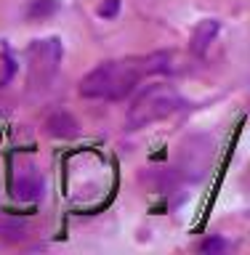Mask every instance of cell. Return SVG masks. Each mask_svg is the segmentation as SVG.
<instances>
[{
  "instance_id": "10",
  "label": "cell",
  "mask_w": 250,
  "mask_h": 255,
  "mask_svg": "<svg viewBox=\"0 0 250 255\" xmlns=\"http://www.w3.org/2000/svg\"><path fill=\"white\" fill-rule=\"evenodd\" d=\"M16 75V61L8 53H0V88H5Z\"/></svg>"
},
{
  "instance_id": "7",
  "label": "cell",
  "mask_w": 250,
  "mask_h": 255,
  "mask_svg": "<svg viewBox=\"0 0 250 255\" xmlns=\"http://www.w3.org/2000/svg\"><path fill=\"white\" fill-rule=\"evenodd\" d=\"M45 128L53 138H75L77 135V123L72 120V115H67V112H53V115L45 120Z\"/></svg>"
},
{
  "instance_id": "5",
  "label": "cell",
  "mask_w": 250,
  "mask_h": 255,
  "mask_svg": "<svg viewBox=\"0 0 250 255\" xmlns=\"http://www.w3.org/2000/svg\"><path fill=\"white\" fill-rule=\"evenodd\" d=\"M11 191H13L16 199H21V202H35V199L43 197L45 181H43V175L37 173L35 165H27V167H19V170L13 173Z\"/></svg>"
},
{
  "instance_id": "4",
  "label": "cell",
  "mask_w": 250,
  "mask_h": 255,
  "mask_svg": "<svg viewBox=\"0 0 250 255\" xmlns=\"http://www.w3.org/2000/svg\"><path fill=\"white\" fill-rule=\"evenodd\" d=\"M61 56H64V48L56 37H45V40H37V43L29 45L27 51V59H29V69L32 75H40V80H48L56 75L61 64Z\"/></svg>"
},
{
  "instance_id": "12",
  "label": "cell",
  "mask_w": 250,
  "mask_h": 255,
  "mask_svg": "<svg viewBox=\"0 0 250 255\" xmlns=\"http://www.w3.org/2000/svg\"><path fill=\"white\" fill-rule=\"evenodd\" d=\"M117 13H120V0H104V3L99 5L101 19H115Z\"/></svg>"
},
{
  "instance_id": "11",
  "label": "cell",
  "mask_w": 250,
  "mask_h": 255,
  "mask_svg": "<svg viewBox=\"0 0 250 255\" xmlns=\"http://www.w3.org/2000/svg\"><path fill=\"white\" fill-rule=\"evenodd\" d=\"M224 250H229V242H224V239L219 237H211V239H205V242H200V253H224Z\"/></svg>"
},
{
  "instance_id": "3",
  "label": "cell",
  "mask_w": 250,
  "mask_h": 255,
  "mask_svg": "<svg viewBox=\"0 0 250 255\" xmlns=\"http://www.w3.org/2000/svg\"><path fill=\"white\" fill-rule=\"evenodd\" d=\"M213 146L216 143L211 135H192L179 151L176 173L187 181H203L213 162Z\"/></svg>"
},
{
  "instance_id": "8",
  "label": "cell",
  "mask_w": 250,
  "mask_h": 255,
  "mask_svg": "<svg viewBox=\"0 0 250 255\" xmlns=\"http://www.w3.org/2000/svg\"><path fill=\"white\" fill-rule=\"evenodd\" d=\"M56 0H32L29 3V8H27V19H45V16H51L53 11H56Z\"/></svg>"
},
{
  "instance_id": "2",
  "label": "cell",
  "mask_w": 250,
  "mask_h": 255,
  "mask_svg": "<svg viewBox=\"0 0 250 255\" xmlns=\"http://www.w3.org/2000/svg\"><path fill=\"white\" fill-rule=\"evenodd\" d=\"M184 107L181 93L173 85H149L133 99L131 109H128V128L139 130V128H149L168 120L171 115H176Z\"/></svg>"
},
{
  "instance_id": "6",
  "label": "cell",
  "mask_w": 250,
  "mask_h": 255,
  "mask_svg": "<svg viewBox=\"0 0 250 255\" xmlns=\"http://www.w3.org/2000/svg\"><path fill=\"white\" fill-rule=\"evenodd\" d=\"M216 35H219V21L216 19H203L195 27V32H192V37H189V51L195 56H205L211 43L216 40Z\"/></svg>"
},
{
  "instance_id": "1",
  "label": "cell",
  "mask_w": 250,
  "mask_h": 255,
  "mask_svg": "<svg viewBox=\"0 0 250 255\" xmlns=\"http://www.w3.org/2000/svg\"><path fill=\"white\" fill-rule=\"evenodd\" d=\"M173 53L157 51L144 59H128V61H104L96 69L80 80V96L83 99H104V101H120L133 88L139 85L141 77L171 72Z\"/></svg>"
},
{
  "instance_id": "9",
  "label": "cell",
  "mask_w": 250,
  "mask_h": 255,
  "mask_svg": "<svg viewBox=\"0 0 250 255\" xmlns=\"http://www.w3.org/2000/svg\"><path fill=\"white\" fill-rule=\"evenodd\" d=\"M0 234H3L8 242H19L27 234V226L21 221H0Z\"/></svg>"
}]
</instances>
